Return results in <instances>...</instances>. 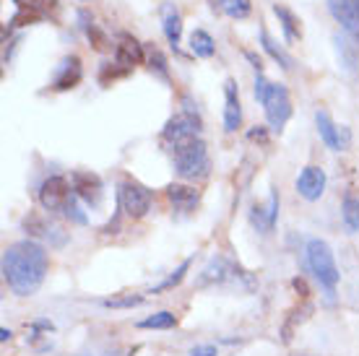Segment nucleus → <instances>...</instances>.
Returning <instances> with one entry per match:
<instances>
[{
  "label": "nucleus",
  "mask_w": 359,
  "mask_h": 356,
  "mask_svg": "<svg viewBox=\"0 0 359 356\" xmlns=\"http://www.w3.org/2000/svg\"><path fill=\"white\" fill-rule=\"evenodd\" d=\"M47 249L34 240H21L3 252V278L16 296H32L45 284Z\"/></svg>",
  "instance_id": "f257e3e1"
},
{
  "label": "nucleus",
  "mask_w": 359,
  "mask_h": 356,
  "mask_svg": "<svg viewBox=\"0 0 359 356\" xmlns=\"http://www.w3.org/2000/svg\"><path fill=\"white\" fill-rule=\"evenodd\" d=\"M172 161H175V172L180 179H203L208 177V170H211L206 143L201 138L172 146Z\"/></svg>",
  "instance_id": "f03ea898"
},
{
  "label": "nucleus",
  "mask_w": 359,
  "mask_h": 356,
  "mask_svg": "<svg viewBox=\"0 0 359 356\" xmlns=\"http://www.w3.org/2000/svg\"><path fill=\"white\" fill-rule=\"evenodd\" d=\"M305 258L310 273L320 281V286L333 292L336 284H339V278H341V273H339V266H336V258H333V249L328 247V242L310 240L305 247Z\"/></svg>",
  "instance_id": "7ed1b4c3"
},
{
  "label": "nucleus",
  "mask_w": 359,
  "mask_h": 356,
  "mask_svg": "<svg viewBox=\"0 0 359 356\" xmlns=\"http://www.w3.org/2000/svg\"><path fill=\"white\" fill-rule=\"evenodd\" d=\"M201 135V117H198V109L190 104V99H182V112L172 117L170 123L164 125L162 138L170 146H180L185 141H193Z\"/></svg>",
  "instance_id": "20e7f679"
},
{
  "label": "nucleus",
  "mask_w": 359,
  "mask_h": 356,
  "mask_svg": "<svg viewBox=\"0 0 359 356\" xmlns=\"http://www.w3.org/2000/svg\"><path fill=\"white\" fill-rule=\"evenodd\" d=\"M76 193H73V185L68 182L65 177L60 174H53V177H47L39 187V203L45 211L50 214H63L71 208V203L76 200Z\"/></svg>",
  "instance_id": "39448f33"
},
{
  "label": "nucleus",
  "mask_w": 359,
  "mask_h": 356,
  "mask_svg": "<svg viewBox=\"0 0 359 356\" xmlns=\"http://www.w3.org/2000/svg\"><path fill=\"white\" fill-rule=\"evenodd\" d=\"M117 203L128 219H144L151 211V190L135 179H126L117 187Z\"/></svg>",
  "instance_id": "423d86ee"
},
{
  "label": "nucleus",
  "mask_w": 359,
  "mask_h": 356,
  "mask_svg": "<svg viewBox=\"0 0 359 356\" xmlns=\"http://www.w3.org/2000/svg\"><path fill=\"white\" fill-rule=\"evenodd\" d=\"M261 104H263V109H266L271 130L281 133V130H284V125L289 123V117H292V99H289V89L284 86V83H271Z\"/></svg>",
  "instance_id": "0eeeda50"
},
{
  "label": "nucleus",
  "mask_w": 359,
  "mask_h": 356,
  "mask_svg": "<svg viewBox=\"0 0 359 356\" xmlns=\"http://www.w3.org/2000/svg\"><path fill=\"white\" fill-rule=\"evenodd\" d=\"M240 278H248L240 266H234L232 260L222 258V255H216L211 263H208L203 271H201V276H198L196 286L198 289H208V286H224V284H237Z\"/></svg>",
  "instance_id": "6e6552de"
},
{
  "label": "nucleus",
  "mask_w": 359,
  "mask_h": 356,
  "mask_svg": "<svg viewBox=\"0 0 359 356\" xmlns=\"http://www.w3.org/2000/svg\"><path fill=\"white\" fill-rule=\"evenodd\" d=\"M315 125H318V133L323 138V143L331 151H346L349 146V130L346 128H336V123L331 120L328 109H318L315 112Z\"/></svg>",
  "instance_id": "1a4fd4ad"
},
{
  "label": "nucleus",
  "mask_w": 359,
  "mask_h": 356,
  "mask_svg": "<svg viewBox=\"0 0 359 356\" xmlns=\"http://www.w3.org/2000/svg\"><path fill=\"white\" fill-rule=\"evenodd\" d=\"M71 185H73V193L81 198L83 203H89V205H99V203H102V196H104V185H102L99 174L79 170V172H73V174H71Z\"/></svg>",
  "instance_id": "9d476101"
},
{
  "label": "nucleus",
  "mask_w": 359,
  "mask_h": 356,
  "mask_svg": "<svg viewBox=\"0 0 359 356\" xmlns=\"http://www.w3.org/2000/svg\"><path fill=\"white\" fill-rule=\"evenodd\" d=\"M328 11L336 24L359 42V0H328Z\"/></svg>",
  "instance_id": "9b49d317"
},
{
  "label": "nucleus",
  "mask_w": 359,
  "mask_h": 356,
  "mask_svg": "<svg viewBox=\"0 0 359 356\" xmlns=\"http://www.w3.org/2000/svg\"><path fill=\"white\" fill-rule=\"evenodd\" d=\"M297 193L305 200H318L325 193V172L320 167H305L297 177Z\"/></svg>",
  "instance_id": "f8f14e48"
},
{
  "label": "nucleus",
  "mask_w": 359,
  "mask_h": 356,
  "mask_svg": "<svg viewBox=\"0 0 359 356\" xmlns=\"http://www.w3.org/2000/svg\"><path fill=\"white\" fill-rule=\"evenodd\" d=\"M243 123V104H240V91H237V81H224V130L234 133Z\"/></svg>",
  "instance_id": "ddd939ff"
},
{
  "label": "nucleus",
  "mask_w": 359,
  "mask_h": 356,
  "mask_svg": "<svg viewBox=\"0 0 359 356\" xmlns=\"http://www.w3.org/2000/svg\"><path fill=\"white\" fill-rule=\"evenodd\" d=\"M144 60V47L138 45V39L130 34H123L117 36V45H115V62L117 65H123L126 71H133L138 62Z\"/></svg>",
  "instance_id": "4468645a"
},
{
  "label": "nucleus",
  "mask_w": 359,
  "mask_h": 356,
  "mask_svg": "<svg viewBox=\"0 0 359 356\" xmlns=\"http://www.w3.org/2000/svg\"><path fill=\"white\" fill-rule=\"evenodd\" d=\"M333 47H336V57L341 62V68L346 73H354L359 68V42L346 32L333 34Z\"/></svg>",
  "instance_id": "2eb2a0df"
},
{
  "label": "nucleus",
  "mask_w": 359,
  "mask_h": 356,
  "mask_svg": "<svg viewBox=\"0 0 359 356\" xmlns=\"http://www.w3.org/2000/svg\"><path fill=\"white\" fill-rule=\"evenodd\" d=\"M79 81H81V60H79L76 55H71V57H65V60L60 62V68H57V73H55L53 89L55 91L76 89Z\"/></svg>",
  "instance_id": "dca6fc26"
},
{
  "label": "nucleus",
  "mask_w": 359,
  "mask_h": 356,
  "mask_svg": "<svg viewBox=\"0 0 359 356\" xmlns=\"http://www.w3.org/2000/svg\"><path fill=\"white\" fill-rule=\"evenodd\" d=\"M167 200L172 203L175 211H182V214H188L193 211L198 203H201V193H198L196 187H188V185H177V182H172L167 187Z\"/></svg>",
  "instance_id": "f3484780"
},
{
  "label": "nucleus",
  "mask_w": 359,
  "mask_h": 356,
  "mask_svg": "<svg viewBox=\"0 0 359 356\" xmlns=\"http://www.w3.org/2000/svg\"><path fill=\"white\" fill-rule=\"evenodd\" d=\"M273 13H276L278 24H281V29H284L287 42H294V39L302 36V27H299V18H297L294 11L287 8V6H281V3H273Z\"/></svg>",
  "instance_id": "a211bd4d"
},
{
  "label": "nucleus",
  "mask_w": 359,
  "mask_h": 356,
  "mask_svg": "<svg viewBox=\"0 0 359 356\" xmlns=\"http://www.w3.org/2000/svg\"><path fill=\"white\" fill-rule=\"evenodd\" d=\"M341 221H344V229H346L349 234L359 232V196L354 193V190H346V196H344Z\"/></svg>",
  "instance_id": "6ab92c4d"
},
{
  "label": "nucleus",
  "mask_w": 359,
  "mask_h": 356,
  "mask_svg": "<svg viewBox=\"0 0 359 356\" xmlns=\"http://www.w3.org/2000/svg\"><path fill=\"white\" fill-rule=\"evenodd\" d=\"M162 27H164V36H167V42L177 50L180 36H182V16H180L172 6H167V8H164V24H162Z\"/></svg>",
  "instance_id": "aec40b11"
},
{
  "label": "nucleus",
  "mask_w": 359,
  "mask_h": 356,
  "mask_svg": "<svg viewBox=\"0 0 359 356\" xmlns=\"http://www.w3.org/2000/svg\"><path fill=\"white\" fill-rule=\"evenodd\" d=\"M190 50H193L196 57H214V53H216L214 36L208 34V32H203V29H196V32L190 34Z\"/></svg>",
  "instance_id": "412c9836"
},
{
  "label": "nucleus",
  "mask_w": 359,
  "mask_h": 356,
  "mask_svg": "<svg viewBox=\"0 0 359 356\" xmlns=\"http://www.w3.org/2000/svg\"><path fill=\"white\" fill-rule=\"evenodd\" d=\"M261 45H263V50H266V53H269L271 57H273V60H276L278 65L284 68V71H292L294 60H292V57H289V55L284 53V50H281V47H278L276 42H273V36H271L269 32H266V29H261Z\"/></svg>",
  "instance_id": "4be33fe9"
},
{
  "label": "nucleus",
  "mask_w": 359,
  "mask_h": 356,
  "mask_svg": "<svg viewBox=\"0 0 359 356\" xmlns=\"http://www.w3.org/2000/svg\"><path fill=\"white\" fill-rule=\"evenodd\" d=\"M177 325V317L172 315V312H154L151 317H146V320L138 322V328L144 330H170Z\"/></svg>",
  "instance_id": "5701e85b"
},
{
  "label": "nucleus",
  "mask_w": 359,
  "mask_h": 356,
  "mask_svg": "<svg viewBox=\"0 0 359 356\" xmlns=\"http://www.w3.org/2000/svg\"><path fill=\"white\" fill-rule=\"evenodd\" d=\"M190 263H193L190 258L182 260V263H180V266L175 268V271H172V276H167L162 281V284H156V286H151V289H149V294H159V292H167V289H172V286H177L180 281L185 278V273L190 271Z\"/></svg>",
  "instance_id": "b1692460"
},
{
  "label": "nucleus",
  "mask_w": 359,
  "mask_h": 356,
  "mask_svg": "<svg viewBox=\"0 0 359 356\" xmlns=\"http://www.w3.org/2000/svg\"><path fill=\"white\" fill-rule=\"evenodd\" d=\"M146 62H149V71L156 73V76H159L162 81H170V68H167V57L162 55V50H156V47H149Z\"/></svg>",
  "instance_id": "393cba45"
},
{
  "label": "nucleus",
  "mask_w": 359,
  "mask_h": 356,
  "mask_svg": "<svg viewBox=\"0 0 359 356\" xmlns=\"http://www.w3.org/2000/svg\"><path fill=\"white\" fill-rule=\"evenodd\" d=\"M219 6L229 18H248L252 11L250 0H219Z\"/></svg>",
  "instance_id": "a878e982"
},
{
  "label": "nucleus",
  "mask_w": 359,
  "mask_h": 356,
  "mask_svg": "<svg viewBox=\"0 0 359 356\" xmlns=\"http://www.w3.org/2000/svg\"><path fill=\"white\" fill-rule=\"evenodd\" d=\"M138 304H144V296L128 294V296H115V299H104L102 307L104 310H130V307H138Z\"/></svg>",
  "instance_id": "bb28decb"
},
{
  "label": "nucleus",
  "mask_w": 359,
  "mask_h": 356,
  "mask_svg": "<svg viewBox=\"0 0 359 356\" xmlns=\"http://www.w3.org/2000/svg\"><path fill=\"white\" fill-rule=\"evenodd\" d=\"M86 36H89V42H91V47L94 50H99V53H104V50H109V39H107V34L102 32V29L94 24V27L86 32Z\"/></svg>",
  "instance_id": "cd10ccee"
},
{
  "label": "nucleus",
  "mask_w": 359,
  "mask_h": 356,
  "mask_svg": "<svg viewBox=\"0 0 359 356\" xmlns=\"http://www.w3.org/2000/svg\"><path fill=\"white\" fill-rule=\"evenodd\" d=\"M27 6L32 11H36L39 16H47L50 11L57 8V0H27Z\"/></svg>",
  "instance_id": "c85d7f7f"
},
{
  "label": "nucleus",
  "mask_w": 359,
  "mask_h": 356,
  "mask_svg": "<svg viewBox=\"0 0 359 356\" xmlns=\"http://www.w3.org/2000/svg\"><path fill=\"white\" fill-rule=\"evenodd\" d=\"M310 312H313V304H305V307H302L299 312L294 310V315H299V322H302L307 315H310ZM294 325H297V317H292V320L284 325V341H292V330H294Z\"/></svg>",
  "instance_id": "c756f323"
},
{
  "label": "nucleus",
  "mask_w": 359,
  "mask_h": 356,
  "mask_svg": "<svg viewBox=\"0 0 359 356\" xmlns=\"http://www.w3.org/2000/svg\"><path fill=\"white\" fill-rule=\"evenodd\" d=\"M269 86H271V81H266V76H263V73H255V99H258V102H263V97H266Z\"/></svg>",
  "instance_id": "7c9ffc66"
},
{
  "label": "nucleus",
  "mask_w": 359,
  "mask_h": 356,
  "mask_svg": "<svg viewBox=\"0 0 359 356\" xmlns=\"http://www.w3.org/2000/svg\"><path fill=\"white\" fill-rule=\"evenodd\" d=\"M219 351H216L214 343H198V346L190 348V356H216Z\"/></svg>",
  "instance_id": "2f4dec72"
},
{
  "label": "nucleus",
  "mask_w": 359,
  "mask_h": 356,
  "mask_svg": "<svg viewBox=\"0 0 359 356\" xmlns=\"http://www.w3.org/2000/svg\"><path fill=\"white\" fill-rule=\"evenodd\" d=\"M245 57L252 62V68H255V73H263V60L258 57L255 53H250V50H245Z\"/></svg>",
  "instance_id": "473e14b6"
},
{
  "label": "nucleus",
  "mask_w": 359,
  "mask_h": 356,
  "mask_svg": "<svg viewBox=\"0 0 359 356\" xmlns=\"http://www.w3.org/2000/svg\"><path fill=\"white\" fill-rule=\"evenodd\" d=\"M248 138H250V141H261V143H266V128H252L250 133H248Z\"/></svg>",
  "instance_id": "72a5a7b5"
},
{
  "label": "nucleus",
  "mask_w": 359,
  "mask_h": 356,
  "mask_svg": "<svg viewBox=\"0 0 359 356\" xmlns=\"http://www.w3.org/2000/svg\"><path fill=\"white\" fill-rule=\"evenodd\" d=\"M8 338H11V330L3 328V330H0V341H8Z\"/></svg>",
  "instance_id": "f704fd0d"
}]
</instances>
